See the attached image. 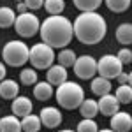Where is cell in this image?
I'll return each mask as SVG.
<instances>
[{"instance_id":"obj_1","label":"cell","mask_w":132,"mask_h":132,"mask_svg":"<svg viewBox=\"0 0 132 132\" xmlns=\"http://www.w3.org/2000/svg\"><path fill=\"white\" fill-rule=\"evenodd\" d=\"M41 39L42 42L50 44L55 50H63L69 46L74 37V27L72 21L62 14H50L41 23Z\"/></svg>"},{"instance_id":"obj_2","label":"cell","mask_w":132,"mask_h":132,"mask_svg":"<svg viewBox=\"0 0 132 132\" xmlns=\"http://www.w3.org/2000/svg\"><path fill=\"white\" fill-rule=\"evenodd\" d=\"M72 27H74L76 39L83 44H86V46L99 44L108 34V23L104 20V16H101L97 11L78 14Z\"/></svg>"},{"instance_id":"obj_3","label":"cell","mask_w":132,"mask_h":132,"mask_svg":"<svg viewBox=\"0 0 132 132\" xmlns=\"http://www.w3.org/2000/svg\"><path fill=\"white\" fill-rule=\"evenodd\" d=\"M55 97H56L58 106L72 111V109H79L81 102L85 101V90L76 81H65L60 86H56Z\"/></svg>"},{"instance_id":"obj_4","label":"cell","mask_w":132,"mask_h":132,"mask_svg":"<svg viewBox=\"0 0 132 132\" xmlns=\"http://www.w3.org/2000/svg\"><path fill=\"white\" fill-rule=\"evenodd\" d=\"M2 58L9 67H21L30 60V48L23 41H9L2 48Z\"/></svg>"},{"instance_id":"obj_5","label":"cell","mask_w":132,"mask_h":132,"mask_svg":"<svg viewBox=\"0 0 132 132\" xmlns=\"http://www.w3.org/2000/svg\"><path fill=\"white\" fill-rule=\"evenodd\" d=\"M56 60L55 55V48H51L46 42H37L30 48V63L34 69H41V71H48Z\"/></svg>"},{"instance_id":"obj_6","label":"cell","mask_w":132,"mask_h":132,"mask_svg":"<svg viewBox=\"0 0 132 132\" xmlns=\"http://www.w3.org/2000/svg\"><path fill=\"white\" fill-rule=\"evenodd\" d=\"M14 30L16 34L23 37V39H28V37H34L35 34H39L41 30V21L39 18L34 14V12H21L16 16V21H14Z\"/></svg>"},{"instance_id":"obj_7","label":"cell","mask_w":132,"mask_h":132,"mask_svg":"<svg viewBox=\"0 0 132 132\" xmlns=\"http://www.w3.org/2000/svg\"><path fill=\"white\" fill-rule=\"evenodd\" d=\"M123 72V63L116 55H104L97 60V74L106 79H116Z\"/></svg>"},{"instance_id":"obj_8","label":"cell","mask_w":132,"mask_h":132,"mask_svg":"<svg viewBox=\"0 0 132 132\" xmlns=\"http://www.w3.org/2000/svg\"><path fill=\"white\" fill-rule=\"evenodd\" d=\"M74 67V74L79 79H93L97 74V60L92 55H81L76 58Z\"/></svg>"},{"instance_id":"obj_9","label":"cell","mask_w":132,"mask_h":132,"mask_svg":"<svg viewBox=\"0 0 132 132\" xmlns=\"http://www.w3.org/2000/svg\"><path fill=\"white\" fill-rule=\"evenodd\" d=\"M39 116H41L42 127H48V129H56L62 123V111L58 108H53V106L42 108Z\"/></svg>"},{"instance_id":"obj_10","label":"cell","mask_w":132,"mask_h":132,"mask_svg":"<svg viewBox=\"0 0 132 132\" xmlns=\"http://www.w3.org/2000/svg\"><path fill=\"white\" fill-rule=\"evenodd\" d=\"M114 132H130L132 130V114L125 111H118L111 116V122H109Z\"/></svg>"},{"instance_id":"obj_11","label":"cell","mask_w":132,"mask_h":132,"mask_svg":"<svg viewBox=\"0 0 132 132\" xmlns=\"http://www.w3.org/2000/svg\"><path fill=\"white\" fill-rule=\"evenodd\" d=\"M99 113L104 114V116H109L111 118L114 113L120 111V102L116 99V95H111V93H106V95H102L101 99H99Z\"/></svg>"},{"instance_id":"obj_12","label":"cell","mask_w":132,"mask_h":132,"mask_svg":"<svg viewBox=\"0 0 132 132\" xmlns=\"http://www.w3.org/2000/svg\"><path fill=\"white\" fill-rule=\"evenodd\" d=\"M46 81L51 83L53 86H60L62 83L67 81V67H63L60 63H53L50 69L46 71Z\"/></svg>"},{"instance_id":"obj_13","label":"cell","mask_w":132,"mask_h":132,"mask_svg":"<svg viewBox=\"0 0 132 132\" xmlns=\"http://www.w3.org/2000/svg\"><path fill=\"white\" fill-rule=\"evenodd\" d=\"M32 108H34L32 101L28 97H25V95H18L16 99H12V104H11V111H12V114H16L18 118H23V116L30 114Z\"/></svg>"},{"instance_id":"obj_14","label":"cell","mask_w":132,"mask_h":132,"mask_svg":"<svg viewBox=\"0 0 132 132\" xmlns=\"http://www.w3.org/2000/svg\"><path fill=\"white\" fill-rule=\"evenodd\" d=\"M20 95V85L14 79H2L0 81V97L5 101H12Z\"/></svg>"},{"instance_id":"obj_15","label":"cell","mask_w":132,"mask_h":132,"mask_svg":"<svg viewBox=\"0 0 132 132\" xmlns=\"http://www.w3.org/2000/svg\"><path fill=\"white\" fill-rule=\"evenodd\" d=\"M0 132H23L20 118L16 114L0 116Z\"/></svg>"},{"instance_id":"obj_16","label":"cell","mask_w":132,"mask_h":132,"mask_svg":"<svg viewBox=\"0 0 132 132\" xmlns=\"http://www.w3.org/2000/svg\"><path fill=\"white\" fill-rule=\"evenodd\" d=\"M55 95L53 92V85L48 81H37L34 85V97L37 101H48Z\"/></svg>"},{"instance_id":"obj_17","label":"cell","mask_w":132,"mask_h":132,"mask_svg":"<svg viewBox=\"0 0 132 132\" xmlns=\"http://www.w3.org/2000/svg\"><path fill=\"white\" fill-rule=\"evenodd\" d=\"M111 79H106L102 76H97L92 79V92L97 95V97H102L106 93H111Z\"/></svg>"},{"instance_id":"obj_18","label":"cell","mask_w":132,"mask_h":132,"mask_svg":"<svg viewBox=\"0 0 132 132\" xmlns=\"http://www.w3.org/2000/svg\"><path fill=\"white\" fill-rule=\"evenodd\" d=\"M42 127V122H41V116L39 114H27L21 118V129L23 132H39Z\"/></svg>"},{"instance_id":"obj_19","label":"cell","mask_w":132,"mask_h":132,"mask_svg":"<svg viewBox=\"0 0 132 132\" xmlns=\"http://www.w3.org/2000/svg\"><path fill=\"white\" fill-rule=\"evenodd\" d=\"M116 41L123 44V46H129L132 44V23H122V25H118V28H116Z\"/></svg>"},{"instance_id":"obj_20","label":"cell","mask_w":132,"mask_h":132,"mask_svg":"<svg viewBox=\"0 0 132 132\" xmlns=\"http://www.w3.org/2000/svg\"><path fill=\"white\" fill-rule=\"evenodd\" d=\"M79 113L83 114V118H95L99 114V102L93 99H85L79 106Z\"/></svg>"},{"instance_id":"obj_21","label":"cell","mask_w":132,"mask_h":132,"mask_svg":"<svg viewBox=\"0 0 132 132\" xmlns=\"http://www.w3.org/2000/svg\"><path fill=\"white\" fill-rule=\"evenodd\" d=\"M16 12L11 7H0V28H9V27H14V21H16Z\"/></svg>"},{"instance_id":"obj_22","label":"cell","mask_w":132,"mask_h":132,"mask_svg":"<svg viewBox=\"0 0 132 132\" xmlns=\"http://www.w3.org/2000/svg\"><path fill=\"white\" fill-rule=\"evenodd\" d=\"M76 53L72 50H69V48H63V50H60V53L56 55V62L60 63V65H63V67H72L74 63H76Z\"/></svg>"},{"instance_id":"obj_23","label":"cell","mask_w":132,"mask_h":132,"mask_svg":"<svg viewBox=\"0 0 132 132\" xmlns=\"http://www.w3.org/2000/svg\"><path fill=\"white\" fill-rule=\"evenodd\" d=\"M72 4L81 12H90V11H97L101 7L102 0H72Z\"/></svg>"},{"instance_id":"obj_24","label":"cell","mask_w":132,"mask_h":132,"mask_svg":"<svg viewBox=\"0 0 132 132\" xmlns=\"http://www.w3.org/2000/svg\"><path fill=\"white\" fill-rule=\"evenodd\" d=\"M20 81L21 85H25V86H30V85H35V83L39 81V76H37V71L34 69V67H28V69H23L20 72Z\"/></svg>"},{"instance_id":"obj_25","label":"cell","mask_w":132,"mask_h":132,"mask_svg":"<svg viewBox=\"0 0 132 132\" xmlns=\"http://www.w3.org/2000/svg\"><path fill=\"white\" fill-rule=\"evenodd\" d=\"M116 99L120 104H130L132 102V86L130 85H120L114 92Z\"/></svg>"},{"instance_id":"obj_26","label":"cell","mask_w":132,"mask_h":132,"mask_svg":"<svg viewBox=\"0 0 132 132\" xmlns=\"http://www.w3.org/2000/svg\"><path fill=\"white\" fill-rule=\"evenodd\" d=\"M106 7L111 11V12H125V11L130 7V0H104Z\"/></svg>"},{"instance_id":"obj_27","label":"cell","mask_w":132,"mask_h":132,"mask_svg":"<svg viewBox=\"0 0 132 132\" xmlns=\"http://www.w3.org/2000/svg\"><path fill=\"white\" fill-rule=\"evenodd\" d=\"M44 9L48 14H62L65 9V0H44Z\"/></svg>"},{"instance_id":"obj_28","label":"cell","mask_w":132,"mask_h":132,"mask_svg":"<svg viewBox=\"0 0 132 132\" xmlns=\"http://www.w3.org/2000/svg\"><path fill=\"white\" fill-rule=\"evenodd\" d=\"M76 132H99V125L93 118H83L81 122L78 123Z\"/></svg>"},{"instance_id":"obj_29","label":"cell","mask_w":132,"mask_h":132,"mask_svg":"<svg viewBox=\"0 0 132 132\" xmlns=\"http://www.w3.org/2000/svg\"><path fill=\"white\" fill-rule=\"evenodd\" d=\"M116 56L120 58V62H122L123 65L132 63V51L129 50V48H122V50L118 51V55H116Z\"/></svg>"},{"instance_id":"obj_30","label":"cell","mask_w":132,"mask_h":132,"mask_svg":"<svg viewBox=\"0 0 132 132\" xmlns=\"http://www.w3.org/2000/svg\"><path fill=\"white\" fill-rule=\"evenodd\" d=\"M27 4L28 11H39L41 7H44V0H23Z\"/></svg>"},{"instance_id":"obj_31","label":"cell","mask_w":132,"mask_h":132,"mask_svg":"<svg viewBox=\"0 0 132 132\" xmlns=\"http://www.w3.org/2000/svg\"><path fill=\"white\" fill-rule=\"evenodd\" d=\"M116 79H118V83H120V85H127V83H129V74L122 72V74H120Z\"/></svg>"},{"instance_id":"obj_32","label":"cell","mask_w":132,"mask_h":132,"mask_svg":"<svg viewBox=\"0 0 132 132\" xmlns=\"http://www.w3.org/2000/svg\"><path fill=\"white\" fill-rule=\"evenodd\" d=\"M16 11L21 14V12H27L28 7H27V4H25V2H18V4H16Z\"/></svg>"},{"instance_id":"obj_33","label":"cell","mask_w":132,"mask_h":132,"mask_svg":"<svg viewBox=\"0 0 132 132\" xmlns=\"http://www.w3.org/2000/svg\"><path fill=\"white\" fill-rule=\"evenodd\" d=\"M5 65H4V62H0V81L2 79H5Z\"/></svg>"},{"instance_id":"obj_34","label":"cell","mask_w":132,"mask_h":132,"mask_svg":"<svg viewBox=\"0 0 132 132\" xmlns=\"http://www.w3.org/2000/svg\"><path fill=\"white\" fill-rule=\"evenodd\" d=\"M127 85H130V86H132V72H129V83H127Z\"/></svg>"},{"instance_id":"obj_35","label":"cell","mask_w":132,"mask_h":132,"mask_svg":"<svg viewBox=\"0 0 132 132\" xmlns=\"http://www.w3.org/2000/svg\"><path fill=\"white\" fill-rule=\"evenodd\" d=\"M99 132H114L113 129H102V130H99Z\"/></svg>"},{"instance_id":"obj_36","label":"cell","mask_w":132,"mask_h":132,"mask_svg":"<svg viewBox=\"0 0 132 132\" xmlns=\"http://www.w3.org/2000/svg\"><path fill=\"white\" fill-rule=\"evenodd\" d=\"M58 132H76V130H71V129H63V130H58Z\"/></svg>"},{"instance_id":"obj_37","label":"cell","mask_w":132,"mask_h":132,"mask_svg":"<svg viewBox=\"0 0 132 132\" xmlns=\"http://www.w3.org/2000/svg\"><path fill=\"white\" fill-rule=\"evenodd\" d=\"M18 2H23V0H16V4H18Z\"/></svg>"},{"instance_id":"obj_38","label":"cell","mask_w":132,"mask_h":132,"mask_svg":"<svg viewBox=\"0 0 132 132\" xmlns=\"http://www.w3.org/2000/svg\"><path fill=\"white\" fill-rule=\"evenodd\" d=\"M39 132H41V130H39Z\"/></svg>"}]
</instances>
